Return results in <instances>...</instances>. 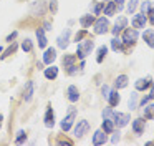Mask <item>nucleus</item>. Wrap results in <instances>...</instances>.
<instances>
[{"label":"nucleus","mask_w":154,"mask_h":146,"mask_svg":"<svg viewBox=\"0 0 154 146\" xmlns=\"http://www.w3.org/2000/svg\"><path fill=\"white\" fill-rule=\"evenodd\" d=\"M93 46H94V42H93V40H85V42L78 43V48H76V58L85 60V58H86V56L91 53Z\"/></svg>","instance_id":"f257e3e1"},{"label":"nucleus","mask_w":154,"mask_h":146,"mask_svg":"<svg viewBox=\"0 0 154 146\" xmlns=\"http://www.w3.org/2000/svg\"><path fill=\"white\" fill-rule=\"evenodd\" d=\"M93 27H94L93 30H94V33H96V35H104V33L109 30V22H108V18L101 17V18L94 20Z\"/></svg>","instance_id":"f03ea898"},{"label":"nucleus","mask_w":154,"mask_h":146,"mask_svg":"<svg viewBox=\"0 0 154 146\" xmlns=\"http://www.w3.org/2000/svg\"><path fill=\"white\" fill-rule=\"evenodd\" d=\"M137 28H124V33H123V43L126 45H133L136 43L137 40Z\"/></svg>","instance_id":"7ed1b4c3"},{"label":"nucleus","mask_w":154,"mask_h":146,"mask_svg":"<svg viewBox=\"0 0 154 146\" xmlns=\"http://www.w3.org/2000/svg\"><path fill=\"white\" fill-rule=\"evenodd\" d=\"M75 118H76V110L71 106V108H70V113H68V115L63 118V121H61V129H63V131H68V129L71 128V125H73Z\"/></svg>","instance_id":"20e7f679"},{"label":"nucleus","mask_w":154,"mask_h":146,"mask_svg":"<svg viewBox=\"0 0 154 146\" xmlns=\"http://www.w3.org/2000/svg\"><path fill=\"white\" fill-rule=\"evenodd\" d=\"M113 121L118 128H123V126H126L128 121H129V115H128V113H114Z\"/></svg>","instance_id":"39448f33"},{"label":"nucleus","mask_w":154,"mask_h":146,"mask_svg":"<svg viewBox=\"0 0 154 146\" xmlns=\"http://www.w3.org/2000/svg\"><path fill=\"white\" fill-rule=\"evenodd\" d=\"M70 35H71V32L68 28H65L63 32H61V35L57 38V43H58V46H60V48L65 50L68 46V43H70Z\"/></svg>","instance_id":"423d86ee"},{"label":"nucleus","mask_w":154,"mask_h":146,"mask_svg":"<svg viewBox=\"0 0 154 146\" xmlns=\"http://www.w3.org/2000/svg\"><path fill=\"white\" fill-rule=\"evenodd\" d=\"M90 129V123L86 121V119H81V121H78L76 128H75V136L76 138H81V136H85V133Z\"/></svg>","instance_id":"0eeeda50"},{"label":"nucleus","mask_w":154,"mask_h":146,"mask_svg":"<svg viewBox=\"0 0 154 146\" xmlns=\"http://www.w3.org/2000/svg\"><path fill=\"white\" fill-rule=\"evenodd\" d=\"M147 18H146V13H137V15L133 17V28H144V25H146Z\"/></svg>","instance_id":"6e6552de"},{"label":"nucleus","mask_w":154,"mask_h":146,"mask_svg":"<svg viewBox=\"0 0 154 146\" xmlns=\"http://www.w3.org/2000/svg\"><path fill=\"white\" fill-rule=\"evenodd\" d=\"M126 23H128V20L124 18V17H119V18L116 20V23H114V27L111 28L113 35H119V32H123V30L126 28Z\"/></svg>","instance_id":"1a4fd4ad"},{"label":"nucleus","mask_w":154,"mask_h":146,"mask_svg":"<svg viewBox=\"0 0 154 146\" xmlns=\"http://www.w3.org/2000/svg\"><path fill=\"white\" fill-rule=\"evenodd\" d=\"M33 90H35V85H33V81H27V86H25V91H23V100L27 103H30L32 101V98H33Z\"/></svg>","instance_id":"9d476101"},{"label":"nucleus","mask_w":154,"mask_h":146,"mask_svg":"<svg viewBox=\"0 0 154 146\" xmlns=\"http://www.w3.org/2000/svg\"><path fill=\"white\" fill-rule=\"evenodd\" d=\"M30 12H32V15H43V13H45V3L40 2V0L33 2V3H32Z\"/></svg>","instance_id":"9b49d317"},{"label":"nucleus","mask_w":154,"mask_h":146,"mask_svg":"<svg viewBox=\"0 0 154 146\" xmlns=\"http://www.w3.org/2000/svg\"><path fill=\"white\" fill-rule=\"evenodd\" d=\"M149 86H152V80L147 76V78H141L136 81V90L137 91H144V90H147Z\"/></svg>","instance_id":"f8f14e48"},{"label":"nucleus","mask_w":154,"mask_h":146,"mask_svg":"<svg viewBox=\"0 0 154 146\" xmlns=\"http://www.w3.org/2000/svg\"><path fill=\"white\" fill-rule=\"evenodd\" d=\"M55 58H57V50L47 48V52H45V55H43V63L45 65H51V63L55 62Z\"/></svg>","instance_id":"ddd939ff"},{"label":"nucleus","mask_w":154,"mask_h":146,"mask_svg":"<svg viewBox=\"0 0 154 146\" xmlns=\"http://www.w3.org/2000/svg\"><path fill=\"white\" fill-rule=\"evenodd\" d=\"M104 143H106V133L103 129H98L93 135V144L100 146V144H104Z\"/></svg>","instance_id":"4468645a"},{"label":"nucleus","mask_w":154,"mask_h":146,"mask_svg":"<svg viewBox=\"0 0 154 146\" xmlns=\"http://www.w3.org/2000/svg\"><path fill=\"white\" fill-rule=\"evenodd\" d=\"M66 95H68V100H70L71 103H76V101H78V98H80V91H78V88H76L75 85L68 86Z\"/></svg>","instance_id":"2eb2a0df"},{"label":"nucleus","mask_w":154,"mask_h":146,"mask_svg":"<svg viewBox=\"0 0 154 146\" xmlns=\"http://www.w3.org/2000/svg\"><path fill=\"white\" fill-rule=\"evenodd\" d=\"M43 121H45V126H47V128H53V125H55V115H53V110H51V108L47 110Z\"/></svg>","instance_id":"dca6fc26"},{"label":"nucleus","mask_w":154,"mask_h":146,"mask_svg":"<svg viewBox=\"0 0 154 146\" xmlns=\"http://www.w3.org/2000/svg\"><path fill=\"white\" fill-rule=\"evenodd\" d=\"M119 93H118V90H114V91H109V95H108V103H109V106H118L119 105Z\"/></svg>","instance_id":"f3484780"},{"label":"nucleus","mask_w":154,"mask_h":146,"mask_svg":"<svg viewBox=\"0 0 154 146\" xmlns=\"http://www.w3.org/2000/svg\"><path fill=\"white\" fill-rule=\"evenodd\" d=\"M143 38H144V42L147 43V46L154 48V30H152V28L146 30V32L143 33Z\"/></svg>","instance_id":"a211bd4d"},{"label":"nucleus","mask_w":154,"mask_h":146,"mask_svg":"<svg viewBox=\"0 0 154 146\" xmlns=\"http://www.w3.org/2000/svg\"><path fill=\"white\" fill-rule=\"evenodd\" d=\"M37 38H38V46L40 48H45L48 43L47 36H45V30L43 28H37Z\"/></svg>","instance_id":"6ab92c4d"},{"label":"nucleus","mask_w":154,"mask_h":146,"mask_svg":"<svg viewBox=\"0 0 154 146\" xmlns=\"http://www.w3.org/2000/svg\"><path fill=\"white\" fill-rule=\"evenodd\" d=\"M101 128H103V131L106 133V135H109V133L114 131V121L111 118H104L103 119V126H101Z\"/></svg>","instance_id":"aec40b11"},{"label":"nucleus","mask_w":154,"mask_h":146,"mask_svg":"<svg viewBox=\"0 0 154 146\" xmlns=\"http://www.w3.org/2000/svg\"><path fill=\"white\" fill-rule=\"evenodd\" d=\"M133 131L136 133V135H141V133L144 131V119L143 118H136L133 121Z\"/></svg>","instance_id":"412c9836"},{"label":"nucleus","mask_w":154,"mask_h":146,"mask_svg":"<svg viewBox=\"0 0 154 146\" xmlns=\"http://www.w3.org/2000/svg\"><path fill=\"white\" fill-rule=\"evenodd\" d=\"M80 23H81V27L83 28H88V27H91L94 23V15L91 13V15H83L80 18Z\"/></svg>","instance_id":"4be33fe9"},{"label":"nucleus","mask_w":154,"mask_h":146,"mask_svg":"<svg viewBox=\"0 0 154 146\" xmlns=\"http://www.w3.org/2000/svg\"><path fill=\"white\" fill-rule=\"evenodd\" d=\"M57 76H58V68L57 66L51 65V66H48V68L45 70V78L47 80H55Z\"/></svg>","instance_id":"5701e85b"},{"label":"nucleus","mask_w":154,"mask_h":146,"mask_svg":"<svg viewBox=\"0 0 154 146\" xmlns=\"http://www.w3.org/2000/svg\"><path fill=\"white\" fill-rule=\"evenodd\" d=\"M144 119H154V103L144 105Z\"/></svg>","instance_id":"b1692460"},{"label":"nucleus","mask_w":154,"mask_h":146,"mask_svg":"<svg viewBox=\"0 0 154 146\" xmlns=\"http://www.w3.org/2000/svg\"><path fill=\"white\" fill-rule=\"evenodd\" d=\"M114 86H116V90L126 88V86H128V76L126 75H119L116 78V81H114Z\"/></svg>","instance_id":"393cba45"},{"label":"nucleus","mask_w":154,"mask_h":146,"mask_svg":"<svg viewBox=\"0 0 154 146\" xmlns=\"http://www.w3.org/2000/svg\"><path fill=\"white\" fill-rule=\"evenodd\" d=\"M104 15H114V12L118 10V5H116V2H109L108 0V5L104 7Z\"/></svg>","instance_id":"a878e982"},{"label":"nucleus","mask_w":154,"mask_h":146,"mask_svg":"<svg viewBox=\"0 0 154 146\" xmlns=\"http://www.w3.org/2000/svg\"><path fill=\"white\" fill-rule=\"evenodd\" d=\"M91 13L93 15H100L101 12H103V8H104V2H98V3H91Z\"/></svg>","instance_id":"bb28decb"},{"label":"nucleus","mask_w":154,"mask_h":146,"mask_svg":"<svg viewBox=\"0 0 154 146\" xmlns=\"http://www.w3.org/2000/svg\"><path fill=\"white\" fill-rule=\"evenodd\" d=\"M76 62V55H65L63 56V66L65 68H70L71 65H75Z\"/></svg>","instance_id":"cd10ccee"},{"label":"nucleus","mask_w":154,"mask_h":146,"mask_svg":"<svg viewBox=\"0 0 154 146\" xmlns=\"http://www.w3.org/2000/svg\"><path fill=\"white\" fill-rule=\"evenodd\" d=\"M128 106H129V110H136L137 108V93H131L129 100H128Z\"/></svg>","instance_id":"c85d7f7f"},{"label":"nucleus","mask_w":154,"mask_h":146,"mask_svg":"<svg viewBox=\"0 0 154 146\" xmlns=\"http://www.w3.org/2000/svg\"><path fill=\"white\" fill-rule=\"evenodd\" d=\"M106 53H108V48L106 46H100V48H98V56H96V62L98 63H101L104 60V56H106Z\"/></svg>","instance_id":"c756f323"},{"label":"nucleus","mask_w":154,"mask_h":146,"mask_svg":"<svg viewBox=\"0 0 154 146\" xmlns=\"http://www.w3.org/2000/svg\"><path fill=\"white\" fill-rule=\"evenodd\" d=\"M111 48H113L114 52L121 50V48H123V40H119V38H113V40H111Z\"/></svg>","instance_id":"7c9ffc66"},{"label":"nucleus","mask_w":154,"mask_h":146,"mask_svg":"<svg viewBox=\"0 0 154 146\" xmlns=\"http://www.w3.org/2000/svg\"><path fill=\"white\" fill-rule=\"evenodd\" d=\"M32 48H33L32 40L30 38H25L23 42H22V50H23V52H32Z\"/></svg>","instance_id":"2f4dec72"},{"label":"nucleus","mask_w":154,"mask_h":146,"mask_svg":"<svg viewBox=\"0 0 154 146\" xmlns=\"http://www.w3.org/2000/svg\"><path fill=\"white\" fill-rule=\"evenodd\" d=\"M48 8H50L51 15H55V13L58 12V0H50V3H48Z\"/></svg>","instance_id":"473e14b6"},{"label":"nucleus","mask_w":154,"mask_h":146,"mask_svg":"<svg viewBox=\"0 0 154 146\" xmlns=\"http://www.w3.org/2000/svg\"><path fill=\"white\" fill-rule=\"evenodd\" d=\"M25 139H27V135H25V131H18L17 133V138H15V143H17V144H20V143H23Z\"/></svg>","instance_id":"72a5a7b5"},{"label":"nucleus","mask_w":154,"mask_h":146,"mask_svg":"<svg viewBox=\"0 0 154 146\" xmlns=\"http://www.w3.org/2000/svg\"><path fill=\"white\" fill-rule=\"evenodd\" d=\"M151 8H152V3H151V2H143V3H141V12H143V13H147Z\"/></svg>","instance_id":"f704fd0d"},{"label":"nucleus","mask_w":154,"mask_h":146,"mask_svg":"<svg viewBox=\"0 0 154 146\" xmlns=\"http://www.w3.org/2000/svg\"><path fill=\"white\" fill-rule=\"evenodd\" d=\"M111 108H113V106H108V108H104V110H103V118H113L114 111H113Z\"/></svg>","instance_id":"c9c22d12"},{"label":"nucleus","mask_w":154,"mask_h":146,"mask_svg":"<svg viewBox=\"0 0 154 146\" xmlns=\"http://www.w3.org/2000/svg\"><path fill=\"white\" fill-rule=\"evenodd\" d=\"M136 7H137V0H131V2L128 3V12L134 13V12H136Z\"/></svg>","instance_id":"e433bc0d"},{"label":"nucleus","mask_w":154,"mask_h":146,"mask_svg":"<svg viewBox=\"0 0 154 146\" xmlns=\"http://www.w3.org/2000/svg\"><path fill=\"white\" fill-rule=\"evenodd\" d=\"M85 36H86V28H83V30H81V32H78L76 33V36H75V42H81V40H83L85 38Z\"/></svg>","instance_id":"4c0bfd02"},{"label":"nucleus","mask_w":154,"mask_h":146,"mask_svg":"<svg viewBox=\"0 0 154 146\" xmlns=\"http://www.w3.org/2000/svg\"><path fill=\"white\" fill-rule=\"evenodd\" d=\"M146 15H149V22H151V25L154 27V7H152V8H151L147 13H146Z\"/></svg>","instance_id":"58836bf2"},{"label":"nucleus","mask_w":154,"mask_h":146,"mask_svg":"<svg viewBox=\"0 0 154 146\" xmlns=\"http://www.w3.org/2000/svg\"><path fill=\"white\" fill-rule=\"evenodd\" d=\"M14 52H15V45H12L10 48H8L7 52H5V55H2V60H4V58H7L8 55H12V53H14Z\"/></svg>","instance_id":"ea45409f"},{"label":"nucleus","mask_w":154,"mask_h":146,"mask_svg":"<svg viewBox=\"0 0 154 146\" xmlns=\"http://www.w3.org/2000/svg\"><path fill=\"white\" fill-rule=\"evenodd\" d=\"M101 93H103V96H104V98H108V95H109V86H108V85H104L103 88H101Z\"/></svg>","instance_id":"a19ab883"},{"label":"nucleus","mask_w":154,"mask_h":146,"mask_svg":"<svg viewBox=\"0 0 154 146\" xmlns=\"http://www.w3.org/2000/svg\"><path fill=\"white\" fill-rule=\"evenodd\" d=\"M149 100H151V95H146V96H143V100H141V105H147L149 103Z\"/></svg>","instance_id":"79ce46f5"},{"label":"nucleus","mask_w":154,"mask_h":146,"mask_svg":"<svg viewBox=\"0 0 154 146\" xmlns=\"http://www.w3.org/2000/svg\"><path fill=\"white\" fill-rule=\"evenodd\" d=\"M68 73H70V75H76V73H78L76 66H75V65H71L70 68H68Z\"/></svg>","instance_id":"37998d69"},{"label":"nucleus","mask_w":154,"mask_h":146,"mask_svg":"<svg viewBox=\"0 0 154 146\" xmlns=\"http://www.w3.org/2000/svg\"><path fill=\"white\" fill-rule=\"evenodd\" d=\"M15 36H17V32H12V33H10V35H8V36H7V42H8V43H12V40H14V38H15Z\"/></svg>","instance_id":"c03bdc74"},{"label":"nucleus","mask_w":154,"mask_h":146,"mask_svg":"<svg viewBox=\"0 0 154 146\" xmlns=\"http://www.w3.org/2000/svg\"><path fill=\"white\" fill-rule=\"evenodd\" d=\"M118 141H119V133H116V135L113 136V139H111V143H113V144H116Z\"/></svg>","instance_id":"a18cd8bd"},{"label":"nucleus","mask_w":154,"mask_h":146,"mask_svg":"<svg viewBox=\"0 0 154 146\" xmlns=\"http://www.w3.org/2000/svg\"><path fill=\"white\" fill-rule=\"evenodd\" d=\"M43 30H47V32H50V30H51V23H50V22H45V25H43Z\"/></svg>","instance_id":"49530a36"},{"label":"nucleus","mask_w":154,"mask_h":146,"mask_svg":"<svg viewBox=\"0 0 154 146\" xmlns=\"http://www.w3.org/2000/svg\"><path fill=\"white\" fill-rule=\"evenodd\" d=\"M116 2V5H118V10H121L123 8V3H124V0H114Z\"/></svg>","instance_id":"de8ad7c7"},{"label":"nucleus","mask_w":154,"mask_h":146,"mask_svg":"<svg viewBox=\"0 0 154 146\" xmlns=\"http://www.w3.org/2000/svg\"><path fill=\"white\" fill-rule=\"evenodd\" d=\"M58 144H68V146H70L71 141H68V139H60V141H58Z\"/></svg>","instance_id":"09e8293b"},{"label":"nucleus","mask_w":154,"mask_h":146,"mask_svg":"<svg viewBox=\"0 0 154 146\" xmlns=\"http://www.w3.org/2000/svg\"><path fill=\"white\" fill-rule=\"evenodd\" d=\"M149 95H151V98H154V86H152V90H151V93H149Z\"/></svg>","instance_id":"8fccbe9b"},{"label":"nucleus","mask_w":154,"mask_h":146,"mask_svg":"<svg viewBox=\"0 0 154 146\" xmlns=\"http://www.w3.org/2000/svg\"><path fill=\"white\" fill-rule=\"evenodd\" d=\"M2 121H4V116L0 115V126H2Z\"/></svg>","instance_id":"3c124183"},{"label":"nucleus","mask_w":154,"mask_h":146,"mask_svg":"<svg viewBox=\"0 0 154 146\" xmlns=\"http://www.w3.org/2000/svg\"><path fill=\"white\" fill-rule=\"evenodd\" d=\"M2 52H4V48H2V46H0V53H2Z\"/></svg>","instance_id":"603ef678"},{"label":"nucleus","mask_w":154,"mask_h":146,"mask_svg":"<svg viewBox=\"0 0 154 146\" xmlns=\"http://www.w3.org/2000/svg\"><path fill=\"white\" fill-rule=\"evenodd\" d=\"M106 2H108V0H106Z\"/></svg>","instance_id":"864d4df0"}]
</instances>
